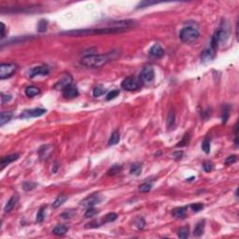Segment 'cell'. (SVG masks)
I'll return each instance as SVG.
<instances>
[{
  "label": "cell",
  "instance_id": "6da1fadb",
  "mask_svg": "<svg viewBox=\"0 0 239 239\" xmlns=\"http://www.w3.org/2000/svg\"><path fill=\"white\" fill-rule=\"evenodd\" d=\"M127 28L122 27H106V28H95V29H78V30H70L66 32L61 33V35L66 36H89V35H106V34H117L127 31Z\"/></svg>",
  "mask_w": 239,
  "mask_h": 239
},
{
  "label": "cell",
  "instance_id": "7a4b0ae2",
  "mask_svg": "<svg viewBox=\"0 0 239 239\" xmlns=\"http://www.w3.org/2000/svg\"><path fill=\"white\" fill-rule=\"evenodd\" d=\"M110 60L111 56L109 54H91L84 56L80 63L82 66L89 68H98L108 64Z\"/></svg>",
  "mask_w": 239,
  "mask_h": 239
},
{
  "label": "cell",
  "instance_id": "3957f363",
  "mask_svg": "<svg viewBox=\"0 0 239 239\" xmlns=\"http://www.w3.org/2000/svg\"><path fill=\"white\" fill-rule=\"evenodd\" d=\"M179 37L181 41L185 44H193L198 39L199 32L197 29L192 26H187L181 29L179 33Z\"/></svg>",
  "mask_w": 239,
  "mask_h": 239
},
{
  "label": "cell",
  "instance_id": "277c9868",
  "mask_svg": "<svg viewBox=\"0 0 239 239\" xmlns=\"http://www.w3.org/2000/svg\"><path fill=\"white\" fill-rule=\"evenodd\" d=\"M154 77H155V72H154L153 67H152V66H145L140 72L139 80L142 83L149 84V83L153 81Z\"/></svg>",
  "mask_w": 239,
  "mask_h": 239
},
{
  "label": "cell",
  "instance_id": "5b68a950",
  "mask_svg": "<svg viewBox=\"0 0 239 239\" xmlns=\"http://www.w3.org/2000/svg\"><path fill=\"white\" fill-rule=\"evenodd\" d=\"M17 68H18L17 65L13 63L2 64L1 66H0V79H4L10 78L17 71Z\"/></svg>",
  "mask_w": 239,
  "mask_h": 239
},
{
  "label": "cell",
  "instance_id": "8992f818",
  "mask_svg": "<svg viewBox=\"0 0 239 239\" xmlns=\"http://www.w3.org/2000/svg\"><path fill=\"white\" fill-rule=\"evenodd\" d=\"M140 80L134 77H128L122 82V87L126 91H135L140 87Z\"/></svg>",
  "mask_w": 239,
  "mask_h": 239
},
{
  "label": "cell",
  "instance_id": "52a82bcc",
  "mask_svg": "<svg viewBox=\"0 0 239 239\" xmlns=\"http://www.w3.org/2000/svg\"><path fill=\"white\" fill-rule=\"evenodd\" d=\"M216 51H217L216 48H214L213 46H211L209 44V46L207 48H206V49L202 52V54H201L202 62L207 63V62L212 61L216 56Z\"/></svg>",
  "mask_w": 239,
  "mask_h": 239
},
{
  "label": "cell",
  "instance_id": "ba28073f",
  "mask_svg": "<svg viewBox=\"0 0 239 239\" xmlns=\"http://www.w3.org/2000/svg\"><path fill=\"white\" fill-rule=\"evenodd\" d=\"M72 81H73V78L71 75L69 74H64L60 79L54 84V89L55 90H64L66 87L69 86L72 84Z\"/></svg>",
  "mask_w": 239,
  "mask_h": 239
},
{
  "label": "cell",
  "instance_id": "9c48e42d",
  "mask_svg": "<svg viewBox=\"0 0 239 239\" xmlns=\"http://www.w3.org/2000/svg\"><path fill=\"white\" fill-rule=\"evenodd\" d=\"M101 201H102V197L100 196V194H92L91 196H88L87 198H85L81 202V205L85 207H92L95 205L101 203Z\"/></svg>",
  "mask_w": 239,
  "mask_h": 239
},
{
  "label": "cell",
  "instance_id": "30bf717a",
  "mask_svg": "<svg viewBox=\"0 0 239 239\" xmlns=\"http://www.w3.org/2000/svg\"><path fill=\"white\" fill-rule=\"evenodd\" d=\"M46 112H47V110L44 109H32L23 111L20 115V117L21 118H36V117H40V116L44 115Z\"/></svg>",
  "mask_w": 239,
  "mask_h": 239
},
{
  "label": "cell",
  "instance_id": "8fae6325",
  "mask_svg": "<svg viewBox=\"0 0 239 239\" xmlns=\"http://www.w3.org/2000/svg\"><path fill=\"white\" fill-rule=\"evenodd\" d=\"M50 73V68L46 66H36L33 67L29 71V77L34 78L36 76H46Z\"/></svg>",
  "mask_w": 239,
  "mask_h": 239
},
{
  "label": "cell",
  "instance_id": "7c38bea8",
  "mask_svg": "<svg viewBox=\"0 0 239 239\" xmlns=\"http://www.w3.org/2000/svg\"><path fill=\"white\" fill-rule=\"evenodd\" d=\"M63 95L66 98H75L79 95V90L74 85H69L63 90Z\"/></svg>",
  "mask_w": 239,
  "mask_h": 239
},
{
  "label": "cell",
  "instance_id": "4fadbf2b",
  "mask_svg": "<svg viewBox=\"0 0 239 239\" xmlns=\"http://www.w3.org/2000/svg\"><path fill=\"white\" fill-rule=\"evenodd\" d=\"M53 152V147L52 145H44V146L39 148L38 154H39L40 159L46 160V159H48L50 157V155L52 154Z\"/></svg>",
  "mask_w": 239,
  "mask_h": 239
},
{
  "label": "cell",
  "instance_id": "5bb4252c",
  "mask_svg": "<svg viewBox=\"0 0 239 239\" xmlns=\"http://www.w3.org/2000/svg\"><path fill=\"white\" fill-rule=\"evenodd\" d=\"M150 54L152 56V57H155V58H161L164 55V50L163 49V48L159 45V44H155L153 45L151 50H150Z\"/></svg>",
  "mask_w": 239,
  "mask_h": 239
},
{
  "label": "cell",
  "instance_id": "9a60e30c",
  "mask_svg": "<svg viewBox=\"0 0 239 239\" xmlns=\"http://www.w3.org/2000/svg\"><path fill=\"white\" fill-rule=\"evenodd\" d=\"M20 157V155L18 153H14V154H11V155H9V156H5L1 159V169H4L5 166L9 165L10 164H11L12 162L18 160Z\"/></svg>",
  "mask_w": 239,
  "mask_h": 239
},
{
  "label": "cell",
  "instance_id": "2e32d148",
  "mask_svg": "<svg viewBox=\"0 0 239 239\" xmlns=\"http://www.w3.org/2000/svg\"><path fill=\"white\" fill-rule=\"evenodd\" d=\"M18 200H19V197L16 196V195H13V196L8 201V203H7V205H6V207H5V212H7V213H8V212H11V211L14 208V207L16 206Z\"/></svg>",
  "mask_w": 239,
  "mask_h": 239
},
{
  "label": "cell",
  "instance_id": "e0dca14e",
  "mask_svg": "<svg viewBox=\"0 0 239 239\" xmlns=\"http://www.w3.org/2000/svg\"><path fill=\"white\" fill-rule=\"evenodd\" d=\"M12 116H13L12 112H8V111L1 112V115H0V126H3L4 124L9 122L11 120Z\"/></svg>",
  "mask_w": 239,
  "mask_h": 239
},
{
  "label": "cell",
  "instance_id": "ac0fdd59",
  "mask_svg": "<svg viewBox=\"0 0 239 239\" xmlns=\"http://www.w3.org/2000/svg\"><path fill=\"white\" fill-rule=\"evenodd\" d=\"M186 207H177L173 210L172 214L176 219H184L186 217Z\"/></svg>",
  "mask_w": 239,
  "mask_h": 239
},
{
  "label": "cell",
  "instance_id": "d6986e66",
  "mask_svg": "<svg viewBox=\"0 0 239 239\" xmlns=\"http://www.w3.org/2000/svg\"><path fill=\"white\" fill-rule=\"evenodd\" d=\"M40 90L39 88L36 87V86H29L25 89V94L28 97H34L36 95H37L39 93Z\"/></svg>",
  "mask_w": 239,
  "mask_h": 239
},
{
  "label": "cell",
  "instance_id": "ffe728a7",
  "mask_svg": "<svg viewBox=\"0 0 239 239\" xmlns=\"http://www.w3.org/2000/svg\"><path fill=\"white\" fill-rule=\"evenodd\" d=\"M204 231H205V220H202V221H199L195 226L194 230V234L195 236H200L204 233Z\"/></svg>",
  "mask_w": 239,
  "mask_h": 239
},
{
  "label": "cell",
  "instance_id": "44dd1931",
  "mask_svg": "<svg viewBox=\"0 0 239 239\" xmlns=\"http://www.w3.org/2000/svg\"><path fill=\"white\" fill-rule=\"evenodd\" d=\"M119 140H120V134H119V132L116 130V131H114V132L111 134V135H110V138H109V146L116 145V144H118Z\"/></svg>",
  "mask_w": 239,
  "mask_h": 239
},
{
  "label": "cell",
  "instance_id": "7402d4cb",
  "mask_svg": "<svg viewBox=\"0 0 239 239\" xmlns=\"http://www.w3.org/2000/svg\"><path fill=\"white\" fill-rule=\"evenodd\" d=\"M66 199H67V196H66V195H64V194L59 195V196L54 200V202H53V208H58L60 206H62V205L66 201Z\"/></svg>",
  "mask_w": 239,
  "mask_h": 239
},
{
  "label": "cell",
  "instance_id": "603a6c76",
  "mask_svg": "<svg viewBox=\"0 0 239 239\" xmlns=\"http://www.w3.org/2000/svg\"><path fill=\"white\" fill-rule=\"evenodd\" d=\"M68 231V228L65 225H58L53 229V233L56 235H64Z\"/></svg>",
  "mask_w": 239,
  "mask_h": 239
},
{
  "label": "cell",
  "instance_id": "cb8c5ba5",
  "mask_svg": "<svg viewBox=\"0 0 239 239\" xmlns=\"http://www.w3.org/2000/svg\"><path fill=\"white\" fill-rule=\"evenodd\" d=\"M152 183L146 182V183L141 184V185L139 186L138 190H139V192H140V193H144V194H146V193H149V192H150V190H152Z\"/></svg>",
  "mask_w": 239,
  "mask_h": 239
},
{
  "label": "cell",
  "instance_id": "d4e9b609",
  "mask_svg": "<svg viewBox=\"0 0 239 239\" xmlns=\"http://www.w3.org/2000/svg\"><path fill=\"white\" fill-rule=\"evenodd\" d=\"M189 233H190V230H189V227L185 226V227H182L178 230V233H177V236L179 238H182V239H186L188 236H189Z\"/></svg>",
  "mask_w": 239,
  "mask_h": 239
},
{
  "label": "cell",
  "instance_id": "484cf974",
  "mask_svg": "<svg viewBox=\"0 0 239 239\" xmlns=\"http://www.w3.org/2000/svg\"><path fill=\"white\" fill-rule=\"evenodd\" d=\"M141 169H142V166L140 164H134L131 168H130V173L132 175H135V176H138L140 175L141 173Z\"/></svg>",
  "mask_w": 239,
  "mask_h": 239
},
{
  "label": "cell",
  "instance_id": "4316f807",
  "mask_svg": "<svg viewBox=\"0 0 239 239\" xmlns=\"http://www.w3.org/2000/svg\"><path fill=\"white\" fill-rule=\"evenodd\" d=\"M122 165H120V164H114V165L108 171V174H109V176H115V175H117L118 173H120V172L122 171Z\"/></svg>",
  "mask_w": 239,
  "mask_h": 239
},
{
  "label": "cell",
  "instance_id": "83f0119b",
  "mask_svg": "<svg viewBox=\"0 0 239 239\" xmlns=\"http://www.w3.org/2000/svg\"><path fill=\"white\" fill-rule=\"evenodd\" d=\"M166 123H167V127L171 128L174 126L175 124V112L174 111H170L168 116H167V120H166Z\"/></svg>",
  "mask_w": 239,
  "mask_h": 239
},
{
  "label": "cell",
  "instance_id": "f1b7e54d",
  "mask_svg": "<svg viewBox=\"0 0 239 239\" xmlns=\"http://www.w3.org/2000/svg\"><path fill=\"white\" fill-rule=\"evenodd\" d=\"M96 214H98V210L95 209V208H93V207H88V209L86 210V212H85V214H84V217L87 218V219H89V218L94 217Z\"/></svg>",
  "mask_w": 239,
  "mask_h": 239
},
{
  "label": "cell",
  "instance_id": "f546056e",
  "mask_svg": "<svg viewBox=\"0 0 239 239\" xmlns=\"http://www.w3.org/2000/svg\"><path fill=\"white\" fill-rule=\"evenodd\" d=\"M229 115H230V107L229 106H224L223 107V109H222V115H221V118H222V122L225 123L229 118Z\"/></svg>",
  "mask_w": 239,
  "mask_h": 239
},
{
  "label": "cell",
  "instance_id": "4dcf8cb0",
  "mask_svg": "<svg viewBox=\"0 0 239 239\" xmlns=\"http://www.w3.org/2000/svg\"><path fill=\"white\" fill-rule=\"evenodd\" d=\"M47 28H48V22L44 19L40 20L39 23H38V25H37V30L38 32H46L47 31Z\"/></svg>",
  "mask_w": 239,
  "mask_h": 239
},
{
  "label": "cell",
  "instance_id": "1f68e13d",
  "mask_svg": "<svg viewBox=\"0 0 239 239\" xmlns=\"http://www.w3.org/2000/svg\"><path fill=\"white\" fill-rule=\"evenodd\" d=\"M117 218H118V215H117L116 213H109V214L105 217V219H104L103 222H104V223L112 222V221L116 220H117Z\"/></svg>",
  "mask_w": 239,
  "mask_h": 239
},
{
  "label": "cell",
  "instance_id": "d6a6232c",
  "mask_svg": "<svg viewBox=\"0 0 239 239\" xmlns=\"http://www.w3.org/2000/svg\"><path fill=\"white\" fill-rule=\"evenodd\" d=\"M104 93V88L102 86H96L92 90V94L94 97H99Z\"/></svg>",
  "mask_w": 239,
  "mask_h": 239
},
{
  "label": "cell",
  "instance_id": "836d02e7",
  "mask_svg": "<svg viewBox=\"0 0 239 239\" xmlns=\"http://www.w3.org/2000/svg\"><path fill=\"white\" fill-rule=\"evenodd\" d=\"M145 224H146V222H145V220L143 219L142 217H138V218L135 220V226H136V228H137L138 230H142V229H144V227H145Z\"/></svg>",
  "mask_w": 239,
  "mask_h": 239
},
{
  "label": "cell",
  "instance_id": "e575fe53",
  "mask_svg": "<svg viewBox=\"0 0 239 239\" xmlns=\"http://www.w3.org/2000/svg\"><path fill=\"white\" fill-rule=\"evenodd\" d=\"M202 149L206 153L210 152V140L208 138H206L202 144Z\"/></svg>",
  "mask_w": 239,
  "mask_h": 239
},
{
  "label": "cell",
  "instance_id": "d590c367",
  "mask_svg": "<svg viewBox=\"0 0 239 239\" xmlns=\"http://www.w3.org/2000/svg\"><path fill=\"white\" fill-rule=\"evenodd\" d=\"M119 94H120V91H118V90H113V91L109 92L107 94V100H108V101L112 100V99L116 98Z\"/></svg>",
  "mask_w": 239,
  "mask_h": 239
},
{
  "label": "cell",
  "instance_id": "8d00e7d4",
  "mask_svg": "<svg viewBox=\"0 0 239 239\" xmlns=\"http://www.w3.org/2000/svg\"><path fill=\"white\" fill-rule=\"evenodd\" d=\"M159 2H156V1H143V2H140L137 6V9H142V8H145L147 6H152V5H155V4H158Z\"/></svg>",
  "mask_w": 239,
  "mask_h": 239
},
{
  "label": "cell",
  "instance_id": "74e56055",
  "mask_svg": "<svg viewBox=\"0 0 239 239\" xmlns=\"http://www.w3.org/2000/svg\"><path fill=\"white\" fill-rule=\"evenodd\" d=\"M36 183L27 181V182H24V183H23V190H30L35 189V188H36Z\"/></svg>",
  "mask_w": 239,
  "mask_h": 239
},
{
  "label": "cell",
  "instance_id": "f35d334b",
  "mask_svg": "<svg viewBox=\"0 0 239 239\" xmlns=\"http://www.w3.org/2000/svg\"><path fill=\"white\" fill-rule=\"evenodd\" d=\"M45 219V213H44V208H40L39 209V211L37 212V214H36V222H38V223H40V222H42L43 221V220Z\"/></svg>",
  "mask_w": 239,
  "mask_h": 239
},
{
  "label": "cell",
  "instance_id": "ab89813d",
  "mask_svg": "<svg viewBox=\"0 0 239 239\" xmlns=\"http://www.w3.org/2000/svg\"><path fill=\"white\" fill-rule=\"evenodd\" d=\"M189 139H190V136H189V134H186L185 135H184V137L181 139V141L178 143V144L177 145V147H182V146H185V145H187L188 144V142H189Z\"/></svg>",
  "mask_w": 239,
  "mask_h": 239
},
{
  "label": "cell",
  "instance_id": "60d3db41",
  "mask_svg": "<svg viewBox=\"0 0 239 239\" xmlns=\"http://www.w3.org/2000/svg\"><path fill=\"white\" fill-rule=\"evenodd\" d=\"M192 207V209H193V211H194V212H199V211H201L202 209H203V207H204V205L203 204H194V205H192L190 206Z\"/></svg>",
  "mask_w": 239,
  "mask_h": 239
},
{
  "label": "cell",
  "instance_id": "b9f144b4",
  "mask_svg": "<svg viewBox=\"0 0 239 239\" xmlns=\"http://www.w3.org/2000/svg\"><path fill=\"white\" fill-rule=\"evenodd\" d=\"M203 168L206 172H210L212 170V164L210 162H205L203 164Z\"/></svg>",
  "mask_w": 239,
  "mask_h": 239
},
{
  "label": "cell",
  "instance_id": "7bdbcfd3",
  "mask_svg": "<svg viewBox=\"0 0 239 239\" xmlns=\"http://www.w3.org/2000/svg\"><path fill=\"white\" fill-rule=\"evenodd\" d=\"M2 103H7L10 102L11 100V94H6V93H2V97H1Z\"/></svg>",
  "mask_w": 239,
  "mask_h": 239
},
{
  "label": "cell",
  "instance_id": "ee69618b",
  "mask_svg": "<svg viewBox=\"0 0 239 239\" xmlns=\"http://www.w3.org/2000/svg\"><path fill=\"white\" fill-rule=\"evenodd\" d=\"M235 161H236V156H235V155H232V156H229V157L225 160V164H233Z\"/></svg>",
  "mask_w": 239,
  "mask_h": 239
},
{
  "label": "cell",
  "instance_id": "f6af8a7d",
  "mask_svg": "<svg viewBox=\"0 0 239 239\" xmlns=\"http://www.w3.org/2000/svg\"><path fill=\"white\" fill-rule=\"evenodd\" d=\"M0 24H1V38H4L5 36V30H6V26L3 23H0Z\"/></svg>",
  "mask_w": 239,
  "mask_h": 239
},
{
  "label": "cell",
  "instance_id": "bcb514c9",
  "mask_svg": "<svg viewBox=\"0 0 239 239\" xmlns=\"http://www.w3.org/2000/svg\"><path fill=\"white\" fill-rule=\"evenodd\" d=\"M173 156L176 157L177 159H179V158L182 156V152H175V153L173 154Z\"/></svg>",
  "mask_w": 239,
  "mask_h": 239
}]
</instances>
